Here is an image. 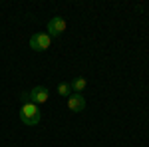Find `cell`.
Returning <instances> with one entry per match:
<instances>
[{
  "instance_id": "1",
  "label": "cell",
  "mask_w": 149,
  "mask_h": 147,
  "mask_svg": "<svg viewBox=\"0 0 149 147\" xmlns=\"http://www.w3.org/2000/svg\"><path fill=\"white\" fill-rule=\"evenodd\" d=\"M20 121L24 125H36L40 121V109H38V105L36 103H24L22 107H20Z\"/></svg>"
},
{
  "instance_id": "2",
  "label": "cell",
  "mask_w": 149,
  "mask_h": 147,
  "mask_svg": "<svg viewBox=\"0 0 149 147\" xmlns=\"http://www.w3.org/2000/svg\"><path fill=\"white\" fill-rule=\"evenodd\" d=\"M50 44H52V38L48 34H34L30 38V48L34 52H44L50 48Z\"/></svg>"
},
{
  "instance_id": "3",
  "label": "cell",
  "mask_w": 149,
  "mask_h": 147,
  "mask_svg": "<svg viewBox=\"0 0 149 147\" xmlns=\"http://www.w3.org/2000/svg\"><path fill=\"white\" fill-rule=\"evenodd\" d=\"M64 32H66V22H64V18L54 16V18L48 22V36H50V38H56V36H62Z\"/></svg>"
},
{
  "instance_id": "4",
  "label": "cell",
  "mask_w": 149,
  "mask_h": 147,
  "mask_svg": "<svg viewBox=\"0 0 149 147\" xmlns=\"http://www.w3.org/2000/svg\"><path fill=\"white\" fill-rule=\"evenodd\" d=\"M68 109L74 113H80L86 109V100H84L81 93H72L68 98Z\"/></svg>"
},
{
  "instance_id": "5",
  "label": "cell",
  "mask_w": 149,
  "mask_h": 147,
  "mask_svg": "<svg viewBox=\"0 0 149 147\" xmlns=\"http://www.w3.org/2000/svg\"><path fill=\"white\" fill-rule=\"evenodd\" d=\"M48 95H50V93H48V90L44 86H36V88H32V91H30V100H32V103H36V105L46 103Z\"/></svg>"
},
{
  "instance_id": "6",
  "label": "cell",
  "mask_w": 149,
  "mask_h": 147,
  "mask_svg": "<svg viewBox=\"0 0 149 147\" xmlns=\"http://www.w3.org/2000/svg\"><path fill=\"white\" fill-rule=\"evenodd\" d=\"M70 86H72V91H74V93H81V91L86 90V86H88V82H86V78H74V82H72V84H70Z\"/></svg>"
},
{
  "instance_id": "7",
  "label": "cell",
  "mask_w": 149,
  "mask_h": 147,
  "mask_svg": "<svg viewBox=\"0 0 149 147\" xmlns=\"http://www.w3.org/2000/svg\"><path fill=\"white\" fill-rule=\"evenodd\" d=\"M58 93H60V95H72V93H74V91H72V86H70V84H60V86H58Z\"/></svg>"
}]
</instances>
